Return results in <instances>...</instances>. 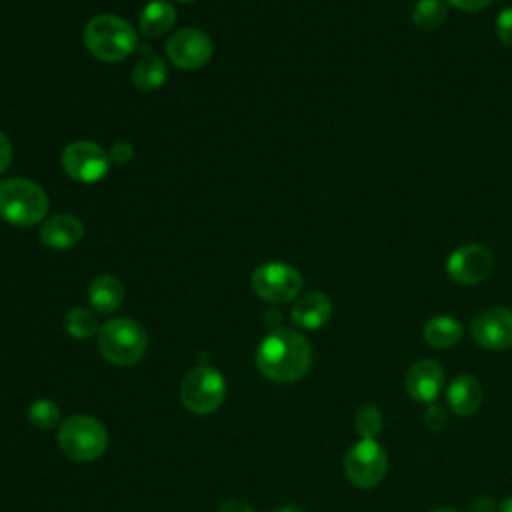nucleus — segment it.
<instances>
[{
  "label": "nucleus",
  "instance_id": "obj_1",
  "mask_svg": "<svg viewBox=\"0 0 512 512\" xmlns=\"http://www.w3.org/2000/svg\"><path fill=\"white\" fill-rule=\"evenodd\" d=\"M312 364V346L306 336L290 328L272 330L256 350V366L272 382L288 384L302 378Z\"/></svg>",
  "mask_w": 512,
  "mask_h": 512
},
{
  "label": "nucleus",
  "instance_id": "obj_2",
  "mask_svg": "<svg viewBox=\"0 0 512 512\" xmlns=\"http://www.w3.org/2000/svg\"><path fill=\"white\" fill-rule=\"evenodd\" d=\"M84 44L98 60L120 62L134 52L136 32L124 18L100 14L86 24Z\"/></svg>",
  "mask_w": 512,
  "mask_h": 512
},
{
  "label": "nucleus",
  "instance_id": "obj_3",
  "mask_svg": "<svg viewBox=\"0 0 512 512\" xmlns=\"http://www.w3.org/2000/svg\"><path fill=\"white\" fill-rule=\"evenodd\" d=\"M46 192L28 178L0 182V216L14 226H32L48 214Z\"/></svg>",
  "mask_w": 512,
  "mask_h": 512
},
{
  "label": "nucleus",
  "instance_id": "obj_4",
  "mask_svg": "<svg viewBox=\"0 0 512 512\" xmlns=\"http://www.w3.org/2000/svg\"><path fill=\"white\" fill-rule=\"evenodd\" d=\"M148 346L144 328L132 318L108 320L98 330V350L114 366H134Z\"/></svg>",
  "mask_w": 512,
  "mask_h": 512
},
{
  "label": "nucleus",
  "instance_id": "obj_5",
  "mask_svg": "<svg viewBox=\"0 0 512 512\" xmlns=\"http://www.w3.org/2000/svg\"><path fill=\"white\" fill-rule=\"evenodd\" d=\"M58 444L62 452L76 462H90L104 454L108 434L100 420L88 414H74L58 428Z\"/></svg>",
  "mask_w": 512,
  "mask_h": 512
},
{
  "label": "nucleus",
  "instance_id": "obj_6",
  "mask_svg": "<svg viewBox=\"0 0 512 512\" xmlns=\"http://www.w3.org/2000/svg\"><path fill=\"white\" fill-rule=\"evenodd\" d=\"M224 396H226L224 376L208 364L194 366L184 376L182 386H180L182 404L198 416L218 410Z\"/></svg>",
  "mask_w": 512,
  "mask_h": 512
},
{
  "label": "nucleus",
  "instance_id": "obj_7",
  "mask_svg": "<svg viewBox=\"0 0 512 512\" xmlns=\"http://www.w3.org/2000/svg\"><path fill=\"white\" fill-rule=\"evenodd\" d=\"M388 470V456L376 440L362 438L344 456V474L358 488H372L382 482Z\"/></svg>",
  "mask_w": 512,
  "mask_h": 512
},
{
  "label": "nucleus",
  "instance_id": "obj_8",
  "mask_svg": "<svg viewBox=\"0 0 512 512\" xmlns=\"http://www.w3.org/2000/svg\"><path fill=\"white\" fill-rule=\"evenodd\" d=\"M302 276L286 262H266L252 274V290L266 302L284 304L300 294Z\"/></svg>",
  "mask_w": 512,
  "mask_h": 512
},
{
  "label": "nucleus",
  "instance_id": "obj_9",
  "mask_svg": "<svg viewBox=\"0 0 512 512\" xmlns=\"http://www.w3.org/2000/svg\"><path fill=\"white\" fill-rule=\"evenodd\" d=\"M108 166L110 156L96 142L78 140L68 144L62 152V168L76 182H98L108 174Z\"/></svg>",
  "mask_w": 512,
  "mask_h": 512
},
{
  "label": "nucleus",
  "instance_id": "obj_10",
  "mask_svg": "<svg viewBox=\"0 0 512 512\" xmlns=\"http://www.w3.org/2000/svg\"><path fill=\"white\" fill-rule=\"evenodd\" d=\"M494 268V254L482 244H464L446 258V274L462 286L484 282Z\"/></svg>",
  "mask_w": 512,
  "mask_h": 512
},
{
  "label": "nucleus",
  "instance_id": "obj_11",
  "mask_svg": "<svg viewBox=\"0 0 512 512\" xmlns=\"http://www.w3.org/2000/svg\"><path fill=\"white\" fill-rule=\"evenodd\" d=\"M214 46L206 32L200 28H182L166 42V54L174 66L182 70H198L212 58Z\"/></svg>",
  "mask_w": 512,
  "mask_h": 512
},
{
  "label": "nucleus",
  "instance_id": "obj_12",
  "mask_svg": "<svg viewBox=\"0 0 512 512\" xmlns=\"http://www.w3.org/2000/svg\"><path fill=\"white\" fill-rule=\"evenodd\" d=\"M474 342L486 350H506L512 346V310L494 306L482 310L470 322Z\"/></svg>",
  "mask_w": 512,
  "mask_h": 512
},
{
  "label": "nucleus",
  "instance_id": "obj_13",
  "mask_svg": "<svg viewBox=\"0 0 512 512\" xmlns=\"http://www.w3.org/2000/svg\"><path fill=\"white\" fill-rule=\"evenodd\" d=\"M444 384V370L434 360H418L406 372V392L418 402H434Z\"/></svg>",
  "mask_w": 512,
  "mask_h": 512
},
{
  "label": "nucleus",
  "instance_id": "obj_14",
  "mask_svg": "<svg viewBox=\"0 0 512 512\" xmlns=\"http://www.w3.org/2000/svg\"><path fill=\"white\" fill-rule=\"evenodd\" d=\"M84 236L82 222L72 214H54L40 226V240L52 250H68Z\"/></svg>",
  "mask_w": 512,
  "mask_h": 512
},
{
  "label": "nucleus",
  "instance_id": "obj_15",
  "mask_svg": "<svg viewBox=\"0 0 512 512\" xmlns=\"http://www.w3.org/2000/svg\"><path fill=\"white\" fill-rule=\"evenodd\" d=\"M332 316V302L324 292H308L300 296L290 312L292 322L304 330H316L324 326Z\"/></svg>",
  "mask_w": 512,
  "mask_h": 512
},
{
  "label": "nucleus",
  "instance_id": "obj_16",
  "mask_svg": "<svg viewBox=\"0 0 512 512\" xmlns=\"http://www.w3.org/2000/svg\"><path fill=\"white\" fill-rule=\"evenodd\" d=\"M446 400L456 416H472L482 404V386L474 376H456L446 390Z\"/></svg>",
  "mask_w": 512,
  "mask_h": 512
},
{
  "label": "nucleus",
  "instance_id": "obj_17",
  "mask_svg": "<svg viewBox=\"0 0 512 512\" xmlns=\"http://www.w3.org/2000/svg\"><path fill=\"white\" fill-rule=\"evenodd\" d=\"M88 300L96 312L112 314L124 300V286L116 276L100 274L88 286Z\"/></svg>",
  "mask_w": 512,
  "mask_h": 512
},
{
  "label": "nucleus",
  "instance_id": "obj_18",
  "mask_svg": "<svg viewBox=\"0 0 512 512\" xmlns=\"http://www.w3.org/2000/svg\"><path fill=\"white\" fill-rule=\"evenodd\" d=\"M176 20V10L168 0H152L144 6L138 28L146 38H158L166 34Z\"/></svg>",
  "mask_w": 512,
  "mask_h": 512
},
{
  "label": "nucleus",
  "instance_id": "obj_19",
  "mask_svg": "<svg viewBox=\"0 0 512 512\" xmlns=\"http://www.w3.org/2000/svg\"><path fill=\"white\" fill-rule=\"evenodd\" d=\"M166 76H168V70L164 60L156 54H146L136 62L132 70V84L138 90L150 92L160 88L166 82Z\"/></svg>",
  "mask_w": 512,
  "mask_h": 512
},
{
  "label": "nucleus",
  "instance_id": "obj_20",
  "mask_svg": "<svg viewBox=\"0 0 512 512\" xmlns=\"http://www.w3.org/2000/svg\"><path fill=\"white\" fill-rule=\"evenodd\" d=\"M462 324L452 316H434L424 324V340L434 348H450L462 338Z\"/></svg>",
  "mask_w": 512,
  "mask_h": 512
},
{
  "label": "nucleus",
  "instance_id": "obj_21",
  "mask_svg": "<svg viewBox=\"0 0 512 512\" xmlns=\"http://www.w3.org/2000/svg\"><path fill=\"white\" fill-rule=\"evenodd\" d=\"M448 16V6L442 0H418L412 6V22L420 30H436L444 24Z\"/></svg>",
  "mask_w": 512,
  "mask_h": 512
},
{
  "label": "nucleus",
  "instance_id": "obj_22",
  "mask_svg": "<svg viewBox=\"0 0 512 512\" xmlns=\"http://www.w3.org/2000/svg\"><path fill=\"white\" fill-rule=\"evenodd\" d=\"M64 328L72 338H78V340H86L98 334L100 330L96 316L86 308L68 310V314L64 316Z\"/></svg>",
  "mask_w": 512,
  "mask_h": 512
},
{
  "label": "nucleus",
  "instance_id": "obj_23",
  "mask_svg": "<svg viewBox=\"0 0 512 512\" xmlns=\"http://www.w3.org/2000/svg\"><path fill=\"white\" fill-rule=\"evenodd\" d=\"M30 422L40 430H52L60 422V408L50 398H38L28 408Z\"/></svg>",
  "mask_w": 512,
  "mask_h": 512
},
{
  "label": "nucleus",
  "instance_id": "obj_24",
  "mask_svg": "<svg viewBox=\"0 0 512 512\" xmlns=\"http://www.w3.org/2000/svg\"><path fill=\"white\" fill-rule=\"evenodd\" d=\"M384 426L382 412L376 406H362L354 416V428L362 438L374 440Z\"/></svg>",
  "mask_w": 512,
  "mask_h": 512
},
{
  "label": "nucleus",
  "instance_id": "obj_25",
  "mask_svg": "<svg viewBox=\"0 0 512 512\" xmlns=\"http://www.w3.org/2000/svg\"><path fill=\"white\" fill-rule=\"evenodd\" d=\"M496 36L504 46L512 48V6H506L496 16Z\"/></svg>",
  "mask_w": 512,
  "mask_h": 512
},
{
  "label": "nucleus",
  "instance_id": "obj_26",
  "mask_svg": "<svg viewBox=\"0 0 512 512\" xmlns=\"http://www.w3.org/2000/svg\"><path fill=\"white\" fill-rule=\"evenodd\" d=\"M424 424H426V428L432 430V432H442V430L446 428V424H448V414H446V410H444L442 406L430 402L428 408H426V412H424Z\"/></svg>",
  "mask_w": 512,
  "mask_h": 512
},
{
  "label": "nucleus",
  "instance_id": "obj_27",
  "mask_svg": "<svg viewBox=\"0 0 512 512\" xmlns=\"http://www.w3.org/2000/svg\"><path fill=\"white\" fill-rule=\"evenodd\" d=\"M108 156H110V160H114L118 164H126L134 156V148L128 142H116L112 146V150L108 152Z\"/></svg>",
  "mask_w": 512,
  "mask_h": 512
},
{
  "label": "nucleus",
  "instance_id": "obj_28",
  "mask_svg": "<svg viewBox=\"0 0 512 512\" xmlns=\"http://www.w3.org/2000/svg\"><path fill=\"white\" fill-rule=\"evenodd\" d=\"M452 8L462 12H478L484 10L492 0H446Z\"/></svg>",
  "mask_w": 512,
  "mask_h": 512
},
{
  "label": "nucleus",
  "instance_id": "obj_29",
  "mask_svg": "<svg viewBox=\"0 0 512 512\" xmlns=\"http://www.w3.org/2000/svg\"><path fill=\"white\" fill-rule=\"evenodd\" d=\"M218 512H254V508L242 498H228L218 506Z\"/></svg>",
  "mask_w": 512,
  "mask_h": 512
},
{
  "label": "nucleus",
  "instance_id": "obj_30",
  "mask_svg": "<svg viewBox=\"0 0 512 512\" xmlns=\"http://www.w3.org/2000/svg\"><path fill=\"white\" fill-rule=\"evenodd\" d=\"M496 510H498L496 502L490 496H476L468 508V512H496Z\"/></svg>",
  "mask_w": 512,
  "mask_h": 512
},
{
  "label": "nucleus",
  "instance_id": "obj_31",
  "mask_svg": "<svg viewBox=\"0 0 512 512\" xmlns=\"http://www.w3.org/2000/svg\"><path fill=\"white\" fill-rule=\"evenodd\" d=\"M12 162V144L10 140L0 132V174L6 172V168Z\"/></svg>",
  "mask_w": 512,
  "mask_h": 512
},
{
  "label": "nucleus",
  "instance_id": "obj_32",
  "mask_svg": "<svg viewBox=\"0 0 512 512\" xmlns=\"http://www.w3.org/2000/svg\"><path fill=\"white\" fill-rule=\"evenodd\" d=\"M498 512H512V496L506 498V500L498 506Z\"/></svg>",
  "mask_w": 512,
  "mask_h": 512
},
{
  "label": "nucleus",
  "instance_id": "obj_33",
  "mask_svg": "<svg viewBox=\"0 0 512 512\" xmlns=\"http://www.w3.org/2000/svg\"><path fill=\"white\" fill-rule=\"evenodd\" d=\"M272 512H302V510L296 508V506H282V508H276V510H272Z\"/></svg>",
  "mask_w": 512,
  "mask_h": 512
},
{
  "label": "nucleus",
  "instance_id": "obj_34",
  "mask_svg": "<svg viewBox=\"0 0 512 512\" xmlns=\"http://www.w3.org/2000/svg\"><path fill=\"white\" fill-rule=\"evenodd\" d=\"M430 512H458V510H456V508H446V506H444V508H436V510H430Z\"/></svg>",
  "mask_w": 512,
  "mask_h": 512
},
{
  "label": "nucleus",
  "instance_id": "obj_35",
  "mask_svg": "<svg viewBox=\"0 0 512 512\" xmlns=\"http://www.w3.org/2000/svg\"><path fill=\"white\" fill-rule=\"evenodd\" d=\"M180 2H192V0H180Z\"/></svg>",
  "mask_w": 512,
  "mask_h": 512
}]
</instances>
